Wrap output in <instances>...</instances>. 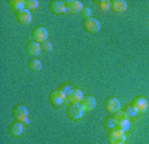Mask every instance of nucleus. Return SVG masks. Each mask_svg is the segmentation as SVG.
<instances>
[{
  "mask_svg": "<svg viewBox=\"0 0 149 144\" xmlns=\"http://www.w3.org/2000/svg\"><path fill=\"white\" fill-rule=\"evenodd\" d=\"M130 106L133 107V108H136L140 113L145 112L146 108H148V100H146L144 96H136L133 100H132V104H130Z\"/></svg>",
  "mask_w": 149,
  "mask_h": 144,
  "instance_id": "obj_11",
  "label": "nucleus"
},
{
  "mask_svg": "<svg viewBox=\"0 0 149 144\" xmlns=\"http://www.w3.org/2000/svg\"><path fill=\"white\" fill-rule=\"evenodd\" d=\"M40 47H41V51H43V52H51V51H52V43L47 40V41H44V43L40 44Z\"/></svg>",
  "mask_w": 149,
  "mask_h": 144,
  "instance_id": "obj_24",
  "label": "nucleus"
},
{
  "mask_svg": "<svg viewBox=\"0 0 149 144\" xmlns=\"http://www.w3.org/2000/svg\"><path fill=\"white\" fill-rule=\"evenodd\" d=\"M39 7V1L37 0H25V10L31 11V10H36Z\"/></svg>",
  "mask_w": 149,
  "mask_h": 144,
  "instance_id": "obj_23",
  "label": "nucleus"
},
{
  "mask_svg": "<svg viewBox=\"0 0 149 144\" xmlns=\"http://www.w3.org/2000/svg\"><path fill=\"white\" fill-rule=\"evenodd\" d=\"M25 48H27L28 55H31V56H37V55H39V53L41 52L40 43L35 41L33 39L28 40V43H27V45H25Z\"/></svg>",
  "mask_w": 149,
  "mask_h": 144,
  "instance_id": "obj_14",
  "label": "nucleus"
},
{
  "mask_svg": "<svg viewBox=\"0 0 149 144\" xmlns=\"http://www.w3.org/2000/svg\"><path fill=\"white\" fill-rule=\"evenodd\" d=\"M12 115L15 116L16 120L24 123V124L29 123V120H28V110H27V107H24L23 104H17V106L13 107Z\"/></svg>",
  "mask_w": 149,
  "mask_h": 144,
  "instance_id": "obj_3",
  "label": "nucleus"
},
{
  "mask_svg": "<svg viewBox=\"0 0 149 144\" xmlns=\"http://www.w3.org/2000/svg\"><path fill=\"white\" fill-rule=\"evenodd\" d=\"M91 13H92V11H91V8H88V7H84L83 10H81V15H83L84 19L91 17Z\"/></svg>",
  "mask_w": 149,
  "mask_h": 144,
  "instance_id": "obj_26",
  "label": "nucleus"
},
{
  "mask_svg": "<svg viewBox=\"0 0 149 144\" xmlns=\"http://www.w3.org/2000/svg\"><path fill=\"white\" fill-rule=\"evenodd\" d=\"M80 104L83 106L84 111H93L96 107V99L93 96H84Z\"/></svg>",
  "mask_w": 149,
  "mask_h": 144,
  "instance_id": "obj_17",
  "label": "nucleus"
},
{
  "mask_svg": "<svg viewBox=\"0 0 149 144\" xmlns=\"http://www.w3.org/2000/svg\"><path fill=\"white\" fill-rule=\"evenodd\" d=\"M15 16H16V20H17L20 24H23V25L29 24V23H31V20H32L31 11L25 10V8H24V10H22V11H19V12H16Z\"/></svg>",
  "mask_w": 149,
  "mask_h": 144,
  "instance_id": "obj_12",
  "label": "nucleus"
},
{
  "mask_svg": "<svg viewBox=\"0 0 149 144\" xmlns=\"http://www.w3.org/2000/svg\"><path fill=\"white\" fill-rule=\"evenodd\" d=\"M125 139H127V136H125V132L121 131V129H112L111 134H109V143L111 144H124Z\"/></svg>",
  "mask_w": 149,
  "mask_h": 144,
  "instance_id": "obj_8",
  "label": "nucleus"
},
{
  "mask_svg": "<svg viewBox=\"0 0 149 144\" xmlns=\"http://www.w3.org/2000/svg\"><path fill=\"white\" fill-rule=\"evenodd\" d=\"M59 89L63 92V94L65 95V96H68V94H69V92H71L72 87H71V85H69V84H65V83H64V84H61V85H60V88H59Z\"/></svg>",
  "mask_w": 149,
  "mask_h": 144,
  "instance_id": "obj_25",
  "label": "nucleus"
},
{
  "mask_svg": "<svg viewBox=\"0 0 149 144\" xmlns=\"http://www.w3.org/2000/svg\"><path fill=\"white\" fill-rule=\"evenodd\" d=\"M9 7H11L16 13L25 8V0H11V1H9Z\"/></svg>",
  "mask_w": 149,
  "mask_h": 144,
  "instance_id": "obj_18",
  "label": "nucleus"
},
{
  "mask_svg": "<svg viewBox=\"0 0 149 144\" xmlns=\"http://www.w3.org/2000/svg\"><path fill=\"white\" fill-rule=\"evenodd\" d=\"M8 132L13 138H19V136H22L23 132H24V125H23L22 122H19V120H13V122L9 124Z\"/></svg>",
  "mask_w": 149,
  "mask_h": 144,
  "instance_id": "obj_9",
  "label": "nucleus"
},
{
  "mask_svg": "<svg viewBox=\"0 0 149 144\" xmlns=\"http://www.w3.org/2000/svg\"><path fill=\"white\" fill-rule=\"evenodd\" d=\"M28 67H29V69H32V71H40L41 69V62L37 59H31L29 62H28Z\"/></svg>",
  "mask_w": 149,
  "mask_h": 144,
  "instance_id": "obj_21",
  "label": "nucleus"
},
{
  "mask_svg": "<svg viewBox=\"0 0 149 144\" xmlns=\"http://www.w3.org/2000/svg\"><path fill=\"white\" fill-rule=\"evenodd\" d=\"M83 92H81V89H79V88H72L71 92L68 94V96H67V100L69 101V103H81V100H83Z\"/></svg>",
  "mask_w": 149,
  "mask_h": 144,
  "instance_id": "obj_15",
  "label": "nucleus"
},
{
  "mask_svg": "<svg viewBox=\"0 0 149 144\" xmlns=\"http://www.w3.org/2000/svg\"><path fill=\"white\" fill-rule=\"evenodd\" d=\"M32 38H33L35 41L41 44L44 41H47V39H48V31L43 25H37V27H35L32 29Z\"/></svg>",
  "mask_w": 149,
  "mask_h": 144,
  "instance_id": "obj_6",
  "label": "nucleus"
},
{
  "mask_svg": "<svg viewBox=\"0 0 149 144\" xmlns=\"http://www.w3.org/2000/svg\"><path fill=\"white\" fill-rule=\"evenodd\" d=\"M104 128L109 129V131L116 128V120L113 116H109V117H105V119H104Z\"/></svg>",
  "mask_w": 149,
  "mask_h": 144,
  "instance_id": "obj_19",
  "label": "nucleus"
},
{
  "mask_svg": "<svg viewBox=\"0 0 149 144\" xmlns=\"http://www.w3.org/2000/svg\"><path fill=\"white\" fill-rule=\"evenodd\" d=\"M124 111H125V113L128 115V117H129V119H136L137 116L140 115L139 111H137L136 108H133L132 106H127V108H125Z\"/></svg>",
  "mask_w": 149,
  "mask_h": 144,
  "instance_id": "obj_20",
  "label": "nucleus"
},
{
  "mask_svg": "<svg viewBox=\"0 0 149 144\" xmlns=\"http://www.w3.org/2000/svg\"><path fill=\"white\" fill-rule=\"evenodd\" d=\"M64 3H65V7H67V11H68L69 13L81 12V10L84 8V6L81 4V1H79V0H67Z\"/></svg>",
  "mask_w": 149,
  "mask_h": 144,
  "instance_id": "obj_13",
  "label": "nucleus"
},
{
  "mask_svg": "<svg viewBox=\"0 0 149 144\" xmlns=\"http://www.w3.org/2000/svg\"><path fill=\"white\" fill-rule=\"evenodd\" d=\"M85 113L83 106L80 103H71L68 107H67V115L71 120H79L81 119Z\"/></svg>",
  "mask_w": 149,
  "mask_h": 144,
  "instance_id": "obj_2",
  "label": "nucleus"
},
{
  "mask_svg": "<svg viewBox=\"0 0 149 144\" xmlns=\"http://www.w3.org/2000/svg\"><path fill=\"white\" fill-rule=\"evenodd\" d=\"M111 8L117 13L125 12L127 8H128V3L124 1V0H112L111 1Z\"/></svg>",
  "mask_w": 149,
  "mask_h": 144,
  "instance_id": "obj_16",
  "label": "nucleus"
},
{
  "mask_svg": "<svg viewBox=\"0 0 149 144\" xmlns=\"http://www.w3.org/2000/svg\"><path fill=\"white\" fill-rule=\"evenodd\" d=\"M49 11L52 13H56V15H61V13L68 12L67 7H65V3L64 1H60V0H52V1H49Z\"/></svg>",
  "mask_w": 149,
  "mask_h": 144,
  "instance_id": "obj_10",
  "label": "nucleus"
},
{
  "mask_svg": "<svg viewBox=\"0 0 149 144\" xmlns=\"http://www.w3.org/2000/svg\"><path fill=\"white\" fill-rule=\"evenodd\" d=\"M83 27L91 34H97L101 28V24L95 17H87V19H83Z\"/></svg>",
  "mask_w": 149,
  "mask_h": 144,
  "instance_id": "obj_5",
  "label": "nucleus"
},
{
  "mask_svg": "<svg viewBox=\"0 0 149 144\" xmlns=\"http://www.w3.org/2000/svg\"><path fill=\"white\" fill-rule=\"evenodd\" d=\"M113 117L116 120V128L121 129V131H127L130 128V119L128 117V115L125 113V111H118V112L113 113Z\"/></svg>",
  "mask_w": 149,
  "mask_h": 144,
  "instance_id": "obj_1",
  "label": "nucleus"
},
{
  "mask_svg": "<svg viewBox=\"0 0 149 144\" xmlns=\"http://www.w3.org/2000/svg\"><path fill=\"white\" fill-rule=\"evenodd\" d=\"M120 107H121V103L118 100L117 97H107L104 100V108H105L107 112H111V113H116L120 111Z\"/></svg>",
  "mask_w": 149,
  "mask_h": 144,
  "instance_id": "obj_4",
  "label": "nucleus"
},
{
  "mask_svg": "<svg viewBox=\"0 0 149 144\" xmlns=\"http://www.w3.org/2000/svg\"><path fill=\"white\" fill-rule=\"evenodd\" d=\"M97 7H99V10H101L102 12H107L108 10H111V1H108V0H100V1H97Z\"/></svg>",
  "mask_w": 149,
  "mask_h": 144,
  "instance_id": "obj_22",
  "label": "nucleus"
},
{
  "mask_svg": "<svg viewBox=\"0 0 149 144\" xmlns=\"http://www.w3.org/2000/svg\"><path fill=\"white\" fill-rule=\"evenodd\" d=\"M65 100H67V96L60 89H53L49 94V101L53 107H61Z\"/></svg>",
  "mask_w": 149,
  "mask_h": 144,
  "instance_id": "obj_7",
  "label": "nucleus"
}]
</instances>
